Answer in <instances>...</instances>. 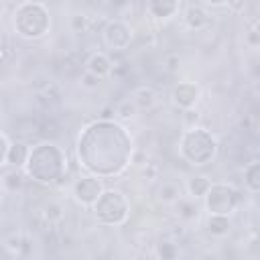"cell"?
I'll return each mask as SVG.
<instances>
[{
	"instance_id": "30bf717a",
	"label": "cell",
	"mask_w": 260,
	"mask_h": 260,
	"mask_svg": "<svg viewBox=\"0 0 260 260\" xmlns=\"http://www.w3.org/2000/svg\"><path fill=\"white\" fill-rule=\"evenodd\" d=\"M179 8H181L179 0H148L146 2V12L154 20H171L173 16H177Z\"/></svg>"
},
{
	"instance_id": "44dd1931",
	"label": "cell",
	"mask_w": 260,
	"mask_h": 260,
	"mask_svg": "<svg viewBox=\"0 0 260 260\" xmlns=\"http://www.w3.org/2000/svg\"><path fill=\"white\" fill-rule=\"evenodd\" d=\"M158 197L162 203H175L181 197V191L175 183H162V187L158 189Z\"/></svg>"
},
{
	"instance_id": "52a82bcc",
	"label": "cell",
	"mask_w": 260,
	"mask_h": 260,
	"mask_svg": "<svg viewBox=\"0 0 260 260\" xmlns=\"http://www.w3.org/2000/svg\"><path fill=\"white\" fill-rule=\"evenodd\" d=\"M134 39V28L130 26V22L122 20V18H114L110 20L104 30H102V41L110 51H124L130 47Z\"/></svg>"
},
{
	"instance_id": "9c48e42d",
	"label": "cell",
	"mask_w": 260,
	"mask_h": 260,
	"mask_svg": "<svg viewBox=\"0 0 260 260\" xmlns=\"http://www.w3.org/2000/svg\"><path fill=\"white\" fill-rule=\"evenodd\" d=\"M199 95H201V89L195 81H179L173 91H171V100L177 108L181 110H191L195 108V104L199 102Z\"/></svg>"
},
{
	"instance_id": "d6986e66",
	"label": "cell",
	"mask_w": 260,
	"mask_h": 260,
	"mask_svg": "<svg viewBox=\"0 0 260 260\" xmlns=\"http://www.w3.org/2000/svg\"><path fill=\"white\" fill-rule=\"evenodd\" d=\"M24 171L22 169H14L12 171H4L2 175V185L8 189V191H18L22 185H24Z\"/></svg>"
},
{
	"instance_id": "83f0119b",
	"label": "cell",
	"mask_w": 260,
	"mask_h": 260,
	"mask_svg": "<svg viewBox=\"0 0 260 260\" xmlns=\"http://www.w3.org/2000/svg\"><path fill=\"white\" fill-rule=\"evenodd\" d=\"M177 63H179V55H171V57L167 59V67H169L171 71L177 69Z\"/></svg>"
},
{
	"instance_id": "3957f363",
	"label": "cell",
	"mask_w": 260,
	"mask_h": 260,
	"mask_svg": "<svg viewBox=\"0 0 260 260\" xmlns=\"http://www.w3.org/2000/svg\"><path fill=\"white\" fill-rule=\"evenodd\" d=\"M14 35L26 41H39L51 30V12L39 0L20 2L12 10Z\"/></svg>"
},
{
	"instance_id": "8fae6325",
	"label": "cell",
	"mask_w": 260,
	"mask_h": 260,
	"mask_svg": "<svg viewBox=\"0 0 260 260\" xmlns=\"http://www.w3.org/2000/svg\"><path fill=\"white\" fill-rule=\"evenodd\" d=\"M183 22L191 30H201L209 24V12L201 4H189L183 10Z\"/></svg>"
},
{
	"instance_id": "4fadbf2b",
	"label": "cell",
	"mask_w": 260,
	"mask_h": 260,
	"mask_svg": "<svg viewBox=\"0 0 260 260\" xmlns=\"http://www.w3.org/2000/svg\"><path fill=\"white\" fill-rule=\"evenodd\" d=\"M205 230L213 238H225L232 232V219L230 215H223V213H207Z\"/></svg>"
},
{
	"instance_id": "2e32d148",
	"label": "cell",
	"mask_w": 260,
	"mask_h": 260,
	"mask_svg": "<svg viewBox=\"0 0 260 260\" xmlns=\"http://www.w3.org/2000/svg\"><path fill=\"white\" fill-rule=\"evenodd\" d=\"M130 98L134 100V104H136L138 110H148V108H152L154 102H156V93H154V89H152L150 85H138V87L132 91Z\"/></svg>"
},
{
	"instance_id": "4316f807",
	"label": "cell",
	"mask_w": 260,
	"mask_h": 260,
	"mask_svg": "<svg viewBox=\"0 0 260 260\" xmlns=\"http://www.w3.org/2000/svg\"><path fill=\"white\" fill-rule=\"evenodd\" d=\"M203 4L209 8H221V6H228V0H203Z\"/></svg>"
},
{
	"instance_id": "ac0fdd59",
	"label": "cell",
	"mask_w": 260,
	"mask_h": 260,
	"mask_svg": "<svg viewBox=\"0 0 260 260\" xmlns=\"http://www.w3.org/2000/svg\"><path fill=\"white\" fill-rule=\"evenodd\" d=\"M244 185L252 193H260V160H252L244 169Z\"/></svg>"
},
{
	"instance_id": "7a4b0ae2",
	"label": "cell",
	"mask_w": 260,
	"mask_h": 260,
	"mask_svg": "<svg viewBox=\"0 0 260 260\" xmlns=\"http://www.w3.org/2000/svg\"><path fill=\"white\" fill-rule=\"evenodd\" d=\"M28 179L41 185H55L67 173V154L55 142H39L30 146L28 160L22 169Z\"/></svg>"
},
{
	"instance_id": "cb8c5ba5",
	"label": "cell",
	"mask_w": 260,
	"mask_h": 260,
	"mask_svg": "<svg viewBox=\"0 0 260 260\" xmlns=\"http://www.w3.org/2000/svg\"><path fill=\"white\" fill-rule=\"evenodd\" d=\"M69 24H71V30H73V32H83V30H87V26H89V18H87L85 14H73V16L69 18Z\"/></svg>"
},
{
	"instance_id": "e0dca14e",
	"label": "cell",
	"mask_w": 260,
	"mask_h": 260,
	"mask_svg": "<svg viewBox=\"0 0 260 260\" xmlns=\"http://www.w3.org/2000/svg\"><path fill=\"white\" fill-rule=\"evenodd\" d=\"M173 205L177 209V215L181 219H185V221H193L199 215V207H197V203H195L193 197H179Z\"/></svg>"
},
{
	"instance_id": "6da1fadb",
	"label": "cell",
	"mask_w": 260,
	"mask_h": 260,
	"mask_svg": "<svg viewBox=\"0 0 260 260\" xmlns=\"http://www.w3.org/2000/svg\"><path fill=\"white\" fill-rule=\"evenodd\" d=\"M134 142L116 120L102 118L87 124L77 138V160L87 173L108 179L124 173L132 162Z\"/></svg>"
},
{
	"instance_id": "d4e9b609",
	"label": "cell",
	"mask_w": 260,
	"mask_h": 260,
	"mask_svg": "<svg viewBox=\"0 0 260 260\" xmlns=\"http://www.w3.org/2000/svg\"><path fill=\"white\" fill-rule=\"evenodd\" d=\"M81 85L87 87V89H95V87L100 85V77L93 75V73H89V71H85V73L81 75Z\"/></svg>"
},
{
	"instance_id": "8992f818",
	"label": "cell",
	"mask_w": 260,
	"mask_h": 260,
	"mask_svg": "<svg viewBox=\"0 0 260 260\" xmlns=\"http://www.w3.org/2000/svg\"><path fill=\"white\" fill-rule=\"evenodd\" d=\"M242 201L240 191L230 183H211L209 191L203 197V205L207 213H223L232 215Z\"/></svg>"
},
{
	"instance_id": "7c38bea8",
	"label": "cell",
	"mask_w": 260,
	"mask_h": 260,
	"mask_svg": "<svg viewBox=\"0 0 260 260\" xmlns=\"http://www.w3.org/2000/svg\"><path fill=\"white\" fill-rule=\"evenodd\" d=\"M112 69H114L112 59H110L108 53H104V51H95V53H91V55L87 57V61H85V71L98 75L100 79H104L106 75H110Z\"/></svg>"
},
{
	"instance_id": "ffe728a7",
	"label": "cell",
	"mask_w": 260,
	"mask_h": 260,
	"mask_svg": "<svg viewBox=\"0 0 260 260\" xmlns=\"http://www.w3.org/2000/svg\"><path fill=\"white\" fill-rule=\"evenodd\" d=\"M154 254H156L158 258H162V260H175V258H179V254H181V248H179L175 242H169V240H165V242L156 244V250H154Z\"/></svg>"
},
{
	"instance_id": "5bb4252c",
	"label": "cell",
	"mask_w": 260,
	"mask_h": 260,
	"mask_svg": "<svg viewBox=\"0 0 260 260\" xmlns=\"http://www.w3.org/2000/svg\"><path fill=\"white\" fill-rule=\"evenodd\" d=\"M28 154H30V146L20 142V140H12L10 144V150H8V158H6V165L4 167H14V169H24L26 160H28Z\"/></svg>"
},
{
	"instance_id": "277c9868",
	"label": "cell",
	"mask_w": 260,
	"mask_h": 260,
	"mask_svg": "<svg viewBox=\"0 0 260 260\" xmlns=\"http://www.w3.org/2000/svg\"><path fill=\"white\" fill-rule=\"evenodd\" d=\"M179 154L191 167L209 165L217 154V138L205 128L191 126L179 138Z\"/></svg>"
},
{
	"instance_id": "484cf974",
	"label": "cell",
	"mask_w": 260,
	"mask_h": 260,
	"mask_svg": "<svg viewBox=\"0 0 260 260\" xmlns=\"http://www.w3.org/2000/svg\"><path fill=\"white\" fill-rule=\"evenodd\" d=\"M0 140H2V156H0V165L4 167V165H6V158H8V150H10L12 140H10L8 132H2V134H0Z\"/></svg>"
},
{
	"instance_id": "f1b7e54d",
	"label": "cell",
	"mask_w": 260,
	"mask_h": 260,
	"mask_svg": "<svg viewBox=\"0 0 260 260\" xmlns=\"http://www.w3.org/2000/svg\"><path fill=\"white\" fill-rule=\"evenodd\" d=\"M246 4V0H228V6L234 8V10H242Z\"/></svg>"
},
{
	"instance_id": "603a6c76",
	"label": "cell",
	"mask_w": 260,
	"mask_h": 260,
	"mask_svg": "<svg viewBox=\"0 0 260 260\" xmlns=\"http://www.w3.org/2000/svg\"><path fill=\"white\" fill-rule=\"evenodd\" d=\"M43 215H45V219H47L49 223H57V221L63 217V207H61L59 203H55V201H49V203L45 205Z\"/></svg>"
},
{
	"instance_id": "7402d4cb",
	"label": "cell",
	"mask_w": 260,
	"mask_h": 260,
	"mask_svg": "<svg viewBox=\"0 0 260 260\" xmlns=\"http://www.w3.org/2000/svg\"><path fill=\"white\" fill-rule=\"evenodd\" d=\"M136 112H138V108H136V104H134V100H132V98H130V100L120 102V104L116 106V110H114V114H116L120 120H128V118H132Z\"/></svg>"
},
{
	"instance_id": "9a60e30c",
	"label": "cell",
	"mask_w": 260,
	"mask_h": 260,
	"mask_svg": "<svg viewBox=\"0 0 260 260\" xmlns=\"http://www.w3.org/2000/svg\"><path fill=\"white\" fill-rule=\"evenodd\" d=\"M209 187H211V179L205 177V175H195V177H191V179L187 181V185H185L187 195L193 197V199H203L205 193L209 191Z\"/></svg>"
},
{
	"instance_id": "f546056e",
	"label": "cell",
	"mask_w": 260,
	"mask_h": 260,
	"mask_svg": "<svg viewBox=\"0 0 260 260\" xmlns=\"http://www.w3.org/2000/svg\"><path fill=\"white\" fill-rule=\"evenodd\" d=\"M250 32H254V35H258V37H260V18H256V20L252 22V28H250Z\"/></svg>"
},
{
	"instance_id": "ba28073f",
	"label": "cell",
	"mask_w": 260,
	"mask_h": 260,
	"mask_svg": "<svg viewBox=\"0 0 260 260\" xmlns=\"http://www.w3.org/2000/svg\"><path fill=\"white\" fill-rule=\"evenodd\" d=\"M71 193H73V199L83 205V207H93V203L100 199V195L104 193V183H102V177H95L91 173L79 177L73 187H71Z\"/></svg>"
},
{
	"instance_id": "5b68a950",
	"label": "cell",
	"mask_w": 260,
	"mask_h": 260,
	"mask_svg": "<svg viewBox=\"0 0 260 260\" xmlns=\"http://www.w3.org/2000/svg\"><path fill=\"white\" fill-rule=\"evenodd\" d=\"M91 209L102 225H124L130 215V201L118 189H104Z\"/></svg>"
}]
</instances>
